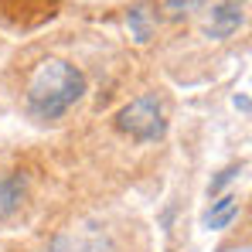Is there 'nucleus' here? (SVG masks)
<instances>
[{"instance_id":"nucleus-11","label":"nucleus","mask_w":252,"mask_h":252,"mask_svg":"<svg viewBox=\"0 0 252 252\" xmlns=\"http://www.w3.org/2000/svg\"><path fill=\"white\" fill-rule=\"evenodd\" d=\"M235 106H239V109H246V113H249V99H246V95H235Z\"/></svg>"},{"instance_id":"nucleus-7","label":"nucleus","mask_w":252,"mask_h":252,"mask_svg":"<svg viewBox=\"0 0 252 252\" xmlns=\"http://www.w3.org/2000/svg\"><path fill=\"white\" fill-rule=\"evenodd\" d=\"M235 215H239V198L235 194H225V198L211 201L208 215H205V228H225V225L235 221Z\"/></svg>"},{"instance_id":"nucleus-6","label":"nucleus","mask_w":252,"mask_h":252,"mask_svg":"<svg viewBox=\"0 0 252 252\" xmlns=\"http://www.w3.org/2000/svg\"><path fill=\"white\" fill-rule=\"evenodd\" d=\"M24 194H28V181L21 174H0V211L3 215L21 208Z\"/></svg>"},{"instance_id":"nucleus-8","label":"nucleus","mask_w":252,"mask_h":252,"mask_svg":"<svg viewBox=\"0 0 252 252\" xmlns=\"http://www.w3.org/2000/svg\"><path fill=\"white\" fill-rule=\"evenodd\" d=\"M126 21H129V28H133V38H136V41H140V44L150 41V21H154V14L147 10V3H136V7H129Z\"/></svg>"},{"instance_id":"nucleus-12","label":"nucleus","mask_w":252,"mask_h":252,"mask_svg":"<svg viewBox=\"0 0 252 252\" xmlns=\"http://www.w3.org/2000/svg\"><path fill=\"white\" fill-rule=\"evenodd\" d=\"M232 3H246V0H232Z\"/></svg>"},{"instance_id":"nucleus-10","label":"nucleus","mask_w":252,"mask_h":252,"mask_svg":"<svg viewBox=\"0 0 252 252\" xmlns=\"http://www.w3.org/2000/svg\"><path fill=\"white\" fill-rule=\"evenodd\" d=\"M239 170H242V167H228V170H221V174H218V177L211 181V194H218V191H221V188H225V184H228V181H232V177H235Z\"/></svg>"},{"instance_id":"nucleus-3","label":"nucleus","mask_w":252,"mask_h":252,"mask_svg":"<svg viewBox=\"0 0 252 252\" xmlns=\"http://www.w3.org/2000/svg\"><path fill=\"white\" fill-rule=\"evenodd\" d=\"M48 252H116V246H113L106 228L85 221V225H72V228L58 232L51 239V249Z\"/></svg>"},{"instance_id":"nucleus-9","label":"nucleus","mask_w":252,"mask_h":252,"mask_svg":"<svg viewBox=\"0 0 252 252\" xmlns=\"http://www.w3.org/2000/svg\"><path fill=\"white\" fill-rule=\"evenodd\" d=\"M201 7H205V0H164L160 3L164 17H170V21H181V17H188V14L201 10Z\"/></svg>"},{"instance_id":"nucleus-2","label":"nucleus","mask_w":252,"mask_h":252,"mask_svg":"<svg viewBox=\"0 0 252 252\" xmlns=\"http://www.w3.org/2000/svg\"><path fill=\"white\" fill-rule=\"evenodd\" d=\"M116 129L136 143H157L167 133V113L157 92H143L116 113Z\"/></svg>"},{"instance_id":"nucleus-1","label":"nucleus","mask_w":252,"mask_h":252,"mask_svg":"<svg viewBox=\"0 0 252 252\" xmlns=\"http://www.w3.org/2000/svg\"><path fill=\"white\" fill-rule=\"evenodd\" d=\"M85 95V75L72 62L44 58L28 79V113L34 120H62Z\"/></svg>"},{"instance_id":"nucleus-4","label":"nucleus","mask_w":252,"mask_h":252,"mask_svg":"<svg viewBox=\"0 0 252 252\" xmlns=\"http://www.w3.org/2000/svg\"><path fill=\"white\" fill-rule=\"evenodd\" d=\"M62 0H0V21L10 28H38L44 21H51L58 14Z\"/></svg>"},{"instance_id":"nucleus-5","label":"nucleus","mask_w":252,"mask_h":252,"mask_svg":"<svg viewBox=\"0 0 252 252\" xmlns=\"http://www.w3.org/2000/svg\"><path fill=\"white\" fill-rule=\"evenodd\" d=\"M246 3H232V0H211L208 14H205V34L208 38H228L242 28L246 21Z\"/></svg>"}]
</instances>
